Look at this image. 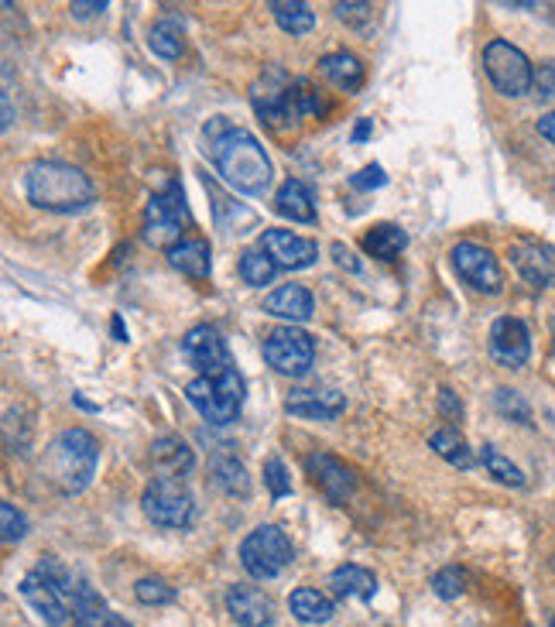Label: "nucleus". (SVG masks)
<instances>
[{
    "label": "nucleus",
    "instance_id": "obj_1",
    "mask_svg": "<svg viewBox=\"0 0 555 627\" xmlns=\"http://www.w3.org/2000/svg\"><path fill=\"white\" fill-rule=\"evenodd\" d=\"M206 155H210L217 175L234 193L244 196H264L274 182V165L264 145L247 127H234L226 118H213L202 127Z\"/></svg>",
    "mask_w": 555,
    "mask_h": 627
},
{
    "label": "nucleus",
    "instance_id": "obj_2",
    "mask_svg": "<svg viewBox=\"0 0 555 627\" xmlns=\"http://www.w3.org/2000/svg\"><path fill=\"white\" fill-rule=\"evenodd\" d=\"M25 196L32 206L45 209V213H83V209L92 206L97 199V189H92V179L69 165V161H55V158H41L25 172Z\"/></svg>",
    "mask_w": 555,
    "mask_h": 627
},
{
    "label": "nucleus",
    "instance_id": "obj_3",
    "mask_svg": "<svg viewBox=\"0 0 555 627\" xmlns=\"http://www.w3.org/2000/svg\"><path fill=\"white\" fill-rule=\"evenodd\" d=\"M100 463V443L86 429H65L52 439L45 453V474L62 494H79L89 487Z\"/></svg>",
    "mask_w": 555,
    "mask_h": 627
},
{
    "label": "nucleus",
    "instance_id": "obj_4",
    "mask_svg": "<svg viewBox=\"0 0 555 627\" xmlns=\"http://www.w3.org/2000/svg\"><path fill=\"white\" fill-rule=\"evenodd\" d=\"M185 398L210 426H230L244 408V378L234 367L217 378H196L185 384Z\"/></svg>",
    "mask_w": 555,
    "mask_h": 627
},
{
    "label": "nucleus",
    "instance_id": "obj_5",
    "mask_svg": "<svg viewBox=\"0 0 555 627\" xmlns=\"http://www.w3.org/2000/svg\"><path fill=\"white\" fill-rule=\"evenodd\" d=\"M483 73H488L501 97H525V93L535 89V69H531L528 56L504 38L483 45Z\"/></svg>",
    "mask_w": 555,
    "mask_h": 627
},
{
    "label": "nucleus",
    "instance_id": "obj_6",
    "mask_svg": "<svg viewBox=\"0 0 555 627\" xmlns=\"http://www.w3.org/2000/svg\"><path fill=\"white\" fill-rule=\"evenodd\" d=\"M295 560L292 539L278 525H258L240 542V563L254 579H274Z\"/></svg>",
    "mask_w": 555,
    "mask_h": 627
},
{
    "label": "nucleus",
    "instance_id": "obj_7",
    "mask_svg": "<svg viewBox=\"0 0 555 627\" xmlns=\"http://www.w3.org/2000/svg\"><path fill=\"white\" fill-rule=\"evenodd\" d=\"M141 507L158 528H189L196 521V501L178 477H155L145 487Z\"/></svg>",
    "mask_w": 555,
    "mask_h": 627
},
{
    "label": "nucleus",
    "instance_id": "obj_8",
    "mask_svg": "<svg viewBox=\"0 0 555 627\" xmlns=\"http://www.w3.org/2000/svg\"><path fill=\"white\" fill-rule=\"evenodd\" d=\"M182 223H189V206L178 182H169L165 189L155 193L145 209V241L155 247H175L182 244Z\"/></svg>",
    "mask_w": 555,
    "mask_h": 627
},
{
    "label": "nucleus",
    "instance_id": "obj_9",
    "mask_svg": "<svg viewBox=\"0 0 555 627\" xmlns=\"http://www.w3.org/2000/svg\"><path fill=\"white\" fill-rule=\"evenodd\" d=\"M264 360L288 378H306L316 360V340L298 327H274L264 333Z\"/></svg>",
    "mask_w": 555,
    "mask_h": 627
},
{
    "label": "nucleus",
    "instance_id": "obj_10",
    "mask_svg": "<svg viewBox=\"0 0 555 627\" xmlns=\"http://www.w3.org/2000/svg\"><path fill=\"white\" fill-rule=\"evenodd\" d=\"M453 268L456 274L462 278L467 285H473L477 292L483 295H497L504 288V274H501V265L494 254L483 247V244H473V241H462L453 247Z\"/></svg>",
    "mask_w": 555,
    "mask_h": 627
},
{
    "label": "nucleus",
    "instance_id": "obj_11",
    "mask_svg": "<svg viewBox=\"0 0 555 627\" xmlns=\"http://www.w3.org/2000/svg\"><path fill=\"white\" fill-rule=\"evenodd\" d=\"M182 357L189 360V367L199 370V378H217L223 370H230L226 343L213 327H206V322H199V327H193L182 336Z\"/></svg>",
    "mask_w": 555,
    "mask_h": 627
},
{
    "label": "nucleus",
    "instance_id": "obj_12",
    "mask_svg": "<svg viewBox=\"0 0 555 627\" xmlns=\"http://www.w3.org/2000/svg\"><path fill=\"white\" fill-rule=\"evenodd\" d=\"M261 250L274 261V268H288V271H303L312 268L319 258V247L309 237H298L292 230H261Z\"/></svg>",
    "mask_w": 555,
    "mask_h": 627
},
{
    "label": "nucleus",
    "instance_id": "obj_13",
    "mask_svg": "<svg viewBox=\"0 0 555 627\" xmlns=\"http://www.w3.org/2000/svg\"><path fill=\"white\" fill-rule=\"evenodd\" d=\"M491 357L507 370H521L528 364L531 333L518 316H501L491 327Z\"/></svg>",
    "mask_w": 555,
    "mask_h": 627
},
{
    "label": "nucleus",
    "instance_id": "obj_14",
    "mask_svg": "<svg viewBox=\"0 0 555 627\" xmlns=\"http://www.w3.org/2000/svg\"><path fill=\"white\" fill-rule=\"evenodd\" d=\"M511 265L531 288L555 285V247L539 241H515L511 244Z\"/></svg>",
    "mask_w": 555,
    "mask_h": 627
},
{
    "label": "nucleus",
    "instance_id": "obj_15",
    "mask_svg": "<svg viewBox=\"0 0 555 627\" xmlns=\"http://www.w3.org/2000/svg\"><path fill=\"white\" fill-rule=\"evenodd\" d=\"M21 597H25L28 600V607L45 620V624H49V627H62L65 620H69V614H73V607H69V600L49 583V579H45V576H38L35 569L25 576V579H21Z\"/></svg>",
    "mask_w": 555,
    "mask_h": 627
},
{
    "label": "nucleus",
    "instance_id": "obj_16",
    "mask_svg": "<svg viewBox=\"0 0 555 627\" xmlns=\"http://www.w3.org/2000/svg\"><path fill=\"white\" fill-rule=\"evenodd\" d=\"M306 474L312 477V483H316L319 491L326 494L333 504H343L346 497L354 494V487H357L354 474L346 470L343 463H340L336 456H330V453H312V456H306Z\"/></svg>",
    "mask_w": 555,
    "mask_h": 627
},
{
    "label": "nucleus",
    "instance_id": "obj_17",
    "mask_svg": "<svg viewBox=\"0 0 555 627\" xmlns=\"http://www.w3.org/2000/svg\"><path fill=\"white\" fill-rule=\"evenodd\" d=\"M226 611L240 627H268L274 620V603L264 590L237 583L226 593Z\"/></svg>",
    "mask_w": 555,
    "mask_h": 627
},
{
    "label": "nucleus",
    "instance_id": "obj_18",
    "mask_svg": "<svg viewBox=\"0 0 555 627\" xmlns=\"http://www.w3.org/2000/svg\"><path fill=\"white\" fill-rule=\"evenodd\" d=\"M346 408V398L333 388H298L285 398V411L295 418H319V422H330Z\"/></svg>",
    "mask_w": 555,
    "mask_h": 627
},
{
    "label": "nucleus",
    "instance_id": "obj_19",
    "mask_svg": "<svg viewBox=\"0 0 555 627\" xmlns=\"http://www.w3.org/2000/svg\"><path fill=\"white\" fill-rule=\"evenodd\" d=\"M264 312H268V316H278V319H285L288 327H295V322L312 319V312H316V298H312V292L303 288V285H282V288H274V292L264 298Z\"/></svg>",
    "mask_w": 555,
    "mask_h": 627
},
{
    "label": "nucleus",
    "instance_id": "obj_20",
    "mask_svg": "<svg viewBox=\"0 0 555 627\" xmlns=\"http://www.w3.org/2000/svg\"><path fill=\"white\" fill-rule=\"evenodd\" d=\"M151 463L161 470V477H178L182 480L185 474L193 470L196 456H193L189 443H185L182 435H161L151 443Z\"/></svg>",
    "mask_w": 555,
    "mask_h": 627
},
{
    "label": "nucleus",
    "instance_id": "obj_21",
    "mask_svg": "<svg viewBox=\"0 0 555 627\" xmlns=\"http://www.w3.org/2000/svg\"><path fill=\"white\" fill-rule=\"evenodd\" d=\"M326 587L333 590V597L340 600H370L378 593V576L363 569V566H354V563H346V566H336L326 579Z\"/></svg>",
    "mask_w": 555,
    "mask_h": 627
},
{
    "label": "nucleus",
    "instance_id": "obj_22",
    "mask_svg": "<svg viewBox=\"0 0 555 627\" xmlns=\"http://www.w3.org/2000/svg\"><path fill=\"white\" fill-rule=\"evenodd\" d=\"M274 209L292 223H316V196L303 179H288L274 196Z\"/></svg>",
    "mask_w": 555,
    "mask_h": 627
},
{
    "label": "nucleus",
    "instance_id": "obj_23",
    "mask_svg": "<svg viewBox=\"0 0 555 627\" xmlns=\"http://www.w3.org/2000/svg\"><path fill=\"white\" fill-rule=\"evenodd\" d=\"M169 265L175 271H182L185 278H196V282H202V278H210V271H213V250L199 237L182 241V244H175L169 250Z\"/></svg>",
    "mask_w": 555,
    "mask_h": 627
},
{
    "label": "nucleus",
    "instance_id": "obj_24",
    "mask_svg": "<svg viewBox=\"0 0 555 627\" xmlns=\"http://www.w3.org/2000/svg\"><path fill=\"white\" fill-rule=\"evenodd\" d=\"M319 73L343 93H357L363 86V65L354 52H330L319 59Z\"/></svg>",
    "mask_w": 555,
    "mask_h": 627
},
{
    "label": "nucleus",
    "instance_id": "obj_25",
    "mask_svg": "<svg viewBox=\"0 0 555 627\" xmlns=\"http://www.w3.org/2000/svg\"><path fill=\"white\" fill-rule=\"evenodd\" d=\"M408 247V234L398 223H378L363 234V250L378 261H398V254Z\"/></svg>",
    "mask_w": 555,
    "mask_h": 627
},
{
    "label": "nucleus",
    "instance_id": "obj_26",
    "mask_svg": "<svg viewBox=\"0 0 555 627\" xmlns=\"http://www.w3.org/2000/svg\"><path fill=\"white\" fill-rule=\"evenodd\" d=\"M288 611L295 614V620H303V624H326L336 614L333 600L316 587H298L288 597Z\"/></svg>",
    "mask_w": 555,
    "mask_h": 627
},
{
    "label": "nucleus",
    "instance_id": "obj_27",
    "mask_svg": "<svg viewBox=\"0 0 555 627\" xmlns=\"http://www.w3.org/2000/svg\"><path fill=\"white\" fill-rule=\"evenodd\" d=\"M429 446L435 450V456H443L446 463H453V467H459V470H470L473 463H477L473 450L467 446V439H462L453 426L435 429V432L429 435Z\"/></svg>",
    "mask_w": 555,
    "mask_h": 627
},
{
    "label": "nucleus",
    "instance_id": "obj_28",
    "mask_svg": "<svg viewBox=\"0 0 555 627\" xmlns=\"http://www.w3.org/2000/svg\"><path fill=\"white\" fill-rule=\"evenodd\" d=\"M268 11L274 14L278 28L288 32V35H306V32H312V25H316L312 8L303 4V0H271Z\"/></svg>",
    "mask_w": 555,
    "mask_h": 627
},
{
    "label": "nucleus",
    "instance_id": "obj_29",
    "mask_svg": "<svg viewBox=\"0 0 555 627\" xmlns=\"http://www.w3.org/2000/svg\"><path fill=\"white\" fill-rule=\"evenodd\" d=\"M213 477L217 483L223 487L226 494H240L247 497L250 494V480H247V470H244V463L237 456H230V453H217L213 456Z\"/></svg>",
    "mask_w": 555,
    "mask_h": 627
},
{
    "label": "nucleus",
    "instance_id": "obj_30",
    "mask_svg": "<svg viewBox=\"0 0 555 627\" xmlns=\"http://www.w3.org/2000/svg\"><path fill=\"white\" fill-rule=\"evenodd\" d=\"M274 261L268 258V254L258 247V250H244L240 254V278L250 285V288H264L271 285V278H274Z\"/></svg>",
    "mask_w": 555,
    "mask_h": 627
},
{
    "label": "nucleus",
    "instance_id": "obj_31",
    "mask_svg": "<svg viewBox=\"0 0 555 627\" xmlns=\"http://www.w3.org/2000/svg\"><path fill=\"white\" fill-rule=\"evenodd\" d=\"M148 45H151V52L161 59H178L185 49V38H182V28L175 25V21H158L148 35Z\"/></svg>",
    "mask_w": 555,
    "mask_h": 627
},
{
    "label": "nucleus",
    "instance_id": "obj_32",
    "mask_svg": "<svg viewBox=\"0 0 555 627\" xmlns=\"http://www.w3.org/2000/svg\"><path fill=\"white\" fill-rule=\"evenodd\" d=\"M35 573L49 579V583H52L69 603H73V593H76V587H79V579L73 576V569H65V566L55 560V555H41L38 566H35Z\"/></svg>",
    "mask_w": 555,
    "mask_h": 627
},
{
    "label": "nucleus",
    "instance_id": "obj_33",
    "mask_svg": "<svg viewBox=\"0 0 555 627\" xmlns=\"http://www.w3.org/2000/svg\"><path fill=\"white\" fill-rule=\"evenodd\" d=\"M480 463H483V467H488V474L497 477L501 483H507V487H525V474H521L507 456H501L494 446H483V450H480Z\"/></svg>",
    "mask_w": 555,
    "mask_h": 627
},
{
    "label": "nucleus",
    "instance_id": "obj_34",
    "mask_svg": "<svg viewBox=\"0 0 555 627\" xmlns=\"http://www.w3.org/2000/svg\"><path fill=\"white\" fill-rule=\"evenodd\" d=\"M134 597L148 603V607H165V603L175 600V590L165 583V579H158V576H141L134 583Z\"/></svg>",
    "mask_w": 555,
    "mask_h": 627
},
{
    "label": "nucleus",
    "instance_id": "obj_35",
    "mask_svg": "<svg viewBox=\"0 0 555 627\" xmlns=\"http://www.w3.org/2000/svg\"><path fill=\"white\" fill-rule=\"evenodd\" d=\"M432 590H435V597H443V600H459L462 593H467V569H459V566L439 569L432 576Z\"/></svg>",
    "mask_w": 555,
    "mask_h": 627
},
{
    "label": "nucleus",
    "instance_id": "obj_36",
    "mask_svg": "<svg viewBox=\"0 0 555 627\" xmlns=\"http://www.w3.org/2000/svg\"><path fill=\"white\" fill-rule=\"evenodd\" d=\"M0 536H4L8 545H14V542H21V539L28 536V518L21 515V511L11 501L0 504Z\"/></svg>",
    "mask_w": 555,
    "mask_h": 627
},
{
    "label": "nucleus",
    "instance_id": "obj_37",
    "mask_svg": "<svg viewBox=\"0 0 555 627\" xmlns=\"http://www.w3.org/2000/svg\"><path fill=\"white\" fill-rule=\"evenodd\" d=\"M264 483H268V491H271L274 501H282V497L292 494V477H288L285 463L278 459V456H268V459H264Z\"/></svg>",
    "mask_w": 555,
    "mask_h": 627
},
{
    "label": "nucleus",
    "instance_id": "obj_38",
    "mask_svg": "<svg viewBox=\"0 0 555 627\" xmlns=\"http://www.w3.org/2000/svg\"><path fill=\"white\" fill-rule=\"evenodd\" d=\"M494 402H497V411H501V415H511V418H518V422H528V418H531V411H528V405H525V398H521L518 391L501 388V391L494 394Z\"/></svg>",
    "mask_w": 555,
    "mask_h": 627
},
{
    "label": "nucleus",
    "instance_id": "obj_39",
    "mask_svg": "<svg viewBox=\"0 0 555 627\" xmlns=\"http://www.w3.org/2000/svg\"><path fill=\"white\" fill-rule=\"evenodd\" d=\"M73 627H131L121 614H113V611H107V607H100V611H89V614H79L76 620H73Z\"/></svg>",
    "mask_w": 555,
    "mask_h": 627
},
{
    "label": "nucleus",
    "instance_id": "obj_40",
    "mask_svg": "<svg viewBox=\"0 0 555 627\" xmlns=\"http://www.w3.org/2000/svg\"><path fill=\"white\" fill-rule=\"evenodd\" d=\"M333 11L340 21H346V25H354V28H367L370 21H374V8L370 4H336Z\"/></svg>",
    "mask_w": 555,
    "mask_h": 627
},
{
    "label": "nucleus",
    "instance_id": "obj_41",
    "mask_svg": "<svg viewBox=\"0 0 555 627\" xmlns=\"http://www.w3.org/2000/svg\"><path fill=\"white\" fill-rule=\"evenodd\" d=\"M535 97L552 100L555 97V62H545L535 69Z\"/></svg>",
    "mask_w": 555,
    "mask_h": 627
},
{
    "label": "nucleus",
    "instance_id": "obj_42",
    "mask_svg": "<svg viewBox=\"0 0 555 627\" xmlns=\"http://www.w3.org/2000/svg\"><path fill=\"white\" fill-rule=\"evenodd\" d=\"M384 182H387V175H384L381 165H367V169H360V172L350 179L354 189H381Z\"/></svg>",
    "mask_w": 555,
    "mask_h": 627
},
{
    "label": "nucleus",
    "instance_id": "obj_43",
    "mask_svg": "<svg viewBox=\"0 0 555 627\" xmlns=\"http://www.w3.org/2000/svg\"><path fill=\"white\" fill-rule=\"evenodd\" d=\"M73 17H89V14H103L107 11V0H76L73 8Z\"/></svg>",
    "mask_w": 555,
    "mask_h": 627
},
{
    "label": "nucleus",
    "instance_id": "obj_44",
    "mask_svg": "<svg viewBox=\"0 0 555 627\" xmlns=\"http://www.w3.org/2000/svg\"><path fill=\"white\" fill-rule=\"evenodd\" d=\"M439 408H443V415H446V418H456V415L462 411L459 398H456V394H453L449 388H443V391H439Z\"/></svg>",
    "mask_w": 555,
    "mask_h": 627
},
{
    "label": "nucleus",
    "instance_id": "obj_45",
    "mask_svg": "<svg viewBox=\"0 0 555 627\" xmlns=\"http://www.w3.org/2000/svg\"><path fill=\"white\" fill-rule=\"evenodd\" d=\"M333 258H336V265L340 268H346V271H360V261L350 254V247H343V244H333Z\"/></svg>",
    "mask_w": 555,
    "mask_h": 627
},
{
    "label": "nucleus",
    "instance_id": "obj_46",
    "mask_svg": "<svg viewBox=\"0 0 555 627\" xmlns=\"http://www.w3.org/2000/svg\"><path fill=\"white\" fill-rule=\"evenodd\" d=\"M539 134L545 137V142H552V145H555V110H552V113H545V118L539 121Z\"/></svg>",
    "mask_w": 555,
    "mask_h": 627
},
{
    "label": "nucleus",
    "instance_id": "obj_47",
    "mask_svg": "<svg viewBox=\"0 0 555 627\" xmlns=\"http://www.w3.org/2000/svg\"><path fill=\"white\" fill-rule=\"evenodd\" d=\"M370 127H374V121H367V118L354 127V142H357V145H360V142H367V137H370Z\"/></svg>",
    "mask_w": 555,
    "mask_h": 627
},
{
    "label": "nucleus",
    "instance_id": "obj_48",
    "mask_svg": "<svg viewBox=\"0 0 555 627\" xmlns=\"http://www.w3.org/2000/svg\"><path fill=\"white\" fill-rule=\"evenodd\" d=\"M14 124V107H11V93H4V131H11Z\"/></svg>",
    "mask_w": 555,
    "mask_h": 627
},
{
    "label": "nucleus",
    "instance_id": "obj_49",
    "mask_svg": "<svg viewBox=\"0 0 555 627\" xmlns=\"http://www.w3.org/2000/svg\"><path fill=\"white\" fill-rule=\"evenodd\" d=\"M113 336H118L121 343H127V330H124V319L113 316Z\"/></svg>",
    "mask_w": 555,
    "mask_h": 627
},
{
    "label": "nucleus",
    "instance_id": "obj_50",
    "mask_svg": "<svg viewBox=\"0 0 555 627\" xmlns=\"http://www.w3.org/2000/svg\"><path fill=\"white\" fill-rule=\"evenodd\" d=\"M552 627H555V617H552Z\"/></svg>",
    "mask_w": 555,
    "mask_h": 627
},
{
    "label": "nucleus",
    "instance_id": "obj_51",
    "mask_svg": "<svg viewBox=\"0 0 555 627\" xmlns=\"http://www.w3.org/2000/svg\"><path fill=\"white\" fill-rule=\"evenodd\" d=\"M552 189H555V185H552Z\"/></svg>",
    "mask_w": 555,
    "mask_h": 627
}]
</instances>
